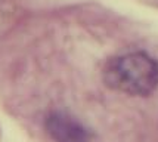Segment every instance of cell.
Here are the masks:
<instances>
[{"instance_id":"cell-1","label":"cell","mask_w":158,"mask_h":142,"mask_svg":"<svg viewBox=\"0 0 158 142\" xmlns=\"http://www.w3.org/2000/svg\"><path fill=\"white\" fill-rule=\"evenodd\" d=\"M103 81L118 92L146 96L158 88V62L145 52L120 55L106 62Z\"/></svg>"},{"instance_id":"cell-2","label":"cell","mask_w":158,"mask_h":142,"mask_svg":"<svg viewBox=\"0 0 158 142\" xmlns=\"http://www.w3.org/2000/svg\"><path fill=\"white\" fill-rule=\"evenodd\" d=\"M46 129L55 142H93L95 136L73 115L55 111L46 118Z\"/></svg>"}]
</instances>
